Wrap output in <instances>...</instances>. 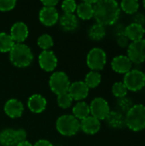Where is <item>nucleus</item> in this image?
<instances>
[{
	"mask_svg": "<svg viewBox=\"0 0 145 146\" xmlns=\"http://www.w3.org/2000/svg\"><path fill=\"white\" fill-rule=\"evenodd\" d=\"M73 115L78 120H83L90 115V106L84 101L78 102L73 108Z\"/></svg>",
	"mask_w": 145,
	"mask_h": 146,
	"instance_id": "nucleus-22",
	"label": "nucleus"
},
{
	"mask_svg": "<svg viewBox=\"0 0 145 146\" xmlns=\"http://www.w3.org/2000/svg\"><path fill=\"white\" fill-rule=\"evenodd\" d=\"M89 88L84 81L78 80L70 84L68 93L71 96L73 100L80 101L85 98L89 93Z\"/></svg>",
	"mask_w": 145,
	"mask_h": 146,
	"instance_id": "nucleus-11",
	"label": "nucleus"
},
{
	"mask_svg": "<svg viewBox=\"0 0 145 146\" xmlns=\"http://www.w3.org/2000/svg\"><path fill=\"white\" fill-rule=\"evenodd\" d=\"M88 34H89V37L92 40H96V41L101 40L102 38H104V36L106 34L105 27L101 24L96 23L90 27Z\"/></svg>",
	"mask_w": 145,
	"mask_h": 146,
	"instance_id": "nucleus-24",
	"label": "nucleus"
},
{
	"mask_svg": "<svg viewBox=\"0 0 145 146\" xmlns=\"http://www.w3.org/2000/svg\"><path fill=\"white\" fill-rule=\"evenodd\" d=\"M100 121L91 115L83 119L80 122V129L86 134H95L100 130Z\"/></svg>",
	"mask_w": 145,
	"mask_h": 146,
	"instance_id": "nucleus-16",
	"label": "nucleus"
},
{
	"mask_svg": "<svg viewBox=\"0 0 145 146\" xmlns=\"http://www.w3.org/2000/svg\"><path fill=\"white\" fill-rule=\"evenodd\" d=\"M14 45L15 42L9 34L4 32L0 33V52H9Z\"/></svg>",
	"mask_w": 145,
	"mask_h": 146,
	"instance_id": "nucleus-25",
	"label": "nucleus"
},
{
	"mask_svg": "<svg viewBox=\"0 0 145 146\" xmlns=\"http://www.w3.org/2000/svg\"><path fill=\"white\" fill-rule=\"evenodd\" d=\"M59 22L62 28L65 31H73L79 26V21L73 14H63L59 17Z\"/></svg>",
	"mask_w": 145,
	"mask_h": 146,
	"instance_id": "nucleus-21",
	"label": "nucleus"
},
{
	"mask_svg": "<svg viewBox=\"0 0 145 146\" xmlns=\"http://www.w3.org/2000/svg\"><path fill=\"white\" fill-rule=\"evenodd\" d=\"M144 75H145V74H144Z\"/></svg>",
	"mask_w": 145,
	"mask_h": 146,
	"instance_id": "nucleus-41",
	"label": "nucleus"
},
{
	"mask_svg": "<svg viewBox=\"0 0 145 146\" xmlns=\"http://www.w3.org/2000/svg\"><path fill=\"white\" fill-rule=\"evenodd\" d=\"M90 106V113L91 116L97 118V120H105L110 112V108L109 103L103 98H94Z\"/></svg>",
	"mask_w": 145,
	"mask_h": 146,
	"instance_id": "nucleus-9",
	"label": "nucleus"
},
{
	"mask_svg": "<svg viewBox=\"0 0 145 146\" xmlns=\"http://www.w3.org/2000/svg\"><path fill=\"white\" fill-rule=\"evenodd\" d=\"M133 22L139 24V25H144L145 22V16L144 14L142 13H135L134 14V17H133Z\"/></svg>",
	"mask_w": 145,
	"mask_h": 146,
	"instance_id": "nucleus-36",
	"label": "nucleus"
},
{
	"mask_svg": "<svg viewBox=\"0 0 145 146\" xmlns=\"http://www.w3.org/2000/svg\"><path fill=\"white\" fill-rule=\"evenodd\" d=\"M123 83L127 90L138 92L142 90L145 86V75L139 69H132L124 76Z\"/></svg>",
	"mask_w": 145,
	"mask_h": 146,
	"instance_id": "nucleus-6",
	"label": "nucleus"
},
{
	"mask_svg": "<svg viewBox=\"0 0 145 146\" xmlns=\"http://www.w3.org/2000/svg\"><path fill=\"white\" fill-rule=\"evenodd\" d=\"M105 120L108 125L113 128L121 129L126 127V117L121 112L110 111Z\"/></svg>",
	"mask_w": 145,
	"mask_h": 146,
	"instance_id": "nucleus-20",
	"label": "nucleus"
},
{
	"mask_svg": "<svg viewBox=\"0 0 145 146\" xmlns=\"http://www.w3.org/2000/svg\"><path fill=\"white\" fill-rule=\"evenodd\" d=\"M127 88L123 82H115L112 86V93L118 98H124L127 94Z\"/></svg>",
	"mask_w": 145,
	"mask_h": 146,
	"instance_id": "nucleus-29",
	"label": "nucleus"
},
{
	"mask_svg": "<svg viewBox=\"0 0 145 146\" xmlns=\"http://www.w3.org/2000/svg\"><path fill=\"white\" fill-rule=\"evenodd\" d=\"M126 126L133 132H139L145 129V106L134 104L126 113Z\"/></svg>",
	"mask_w": 145,
	"mask_h": 146,
	"instance_id": "nucleus-3",
	"label": "nucleus"
},
{
	"mask_svg": "<svg viewBox=\"0 0 145 146\" xmlns=\"http://www.w3.org/2000/svg\"><path fill=\"white\" fill-rule=\"evenodd\" d=\"M15 140L17 144L24 142L26 139V132L24 129L20 128V129L15 130Z\"/></svg>",
	"mask_w": 145,
	"mask_h": 146,
	"instance_id": "nucleus-34",
	"label": "nucleus"
},
{
	"mask_svg": "<svg viewBox=\"0 0 145 146\" xmlns=\"http://www.w3.org/2000/svg\"><path fill=\"white\" fill-rule=\"evenodd\" d=\"M29 31L27 26L22 21H17L14 23L10 28V36L14 42L16 44H21L28 37Z\"/></svg>",
	"mask_w": 145,
	"mask_h": 146,
	"instance_id": "nucleus-12",
	"label": "nucleus"
},
{
	"mask_svg": "<svg viewBox=\"0 0 145 146\" xmlns=\"http://www.w3.org/2000/svg\"><path fill=\"white\" fill-rule=\"evenodd\" d=\"M72 102H73V98L68 92H65L57 96V104L62 109L69 108L72 104Z\"/></svg>",
	"mask_w": 145,
	"mask_h": 146,
	"instance_id": "nucleus-30",
	"label": "nucleus"
},
{
	"mask_svg": "<svg viewBox=\"0 0 145 146\" xmlns=\"http://www.w3.org/2000/svg\"><path fill=\"white\" fill-rule=\"evenodd\" d=\"M117 43H118V45L121 46V48H126V47H128V45H129V39L123 33L119 35V37L117 38Z\"/></svg>",
	"mask_w": 145,
	"mask_h": 146,
	"instance_id": "nucleus-35",
	"label": "nucleus"
},
{
	"mask_svg": "<svg viewBox=\"0 0 145 146\" xmlns=\"http://www.w3.org/2000/svg\"><path fill=\"white\" fill-rule=\"evenodd\" d=\"M143 4H144V9H145V0L143 2Z\"/></svg>",
	"mask_w": 145,
	"mask_h": 146,
	"instance_id": "nucleus-40",
	"label": "nucleus"
},
{
	"mask_svg": "<svg viewBox=\"0 0 145 146\" xmlns=\"http://www.w3.org/2000/svg\"><path fill=\"white\" fill-rule=\"evenodd\" d=\"M59 20V14L56 8L43 7L39 11V21L45 26H53Z\"/></svg>",
	"mask_w": 145,
	"mask_h": 146,
	"instance_id": "nucleus-15",
	"label": "nucleus"
},
{
	"mask_svg": "<svg viewBox=\"0 0 145 146\" xmlns=\"http://www.w3.org/2000/svg\"><path fill=\"white\" fill-rule=\"evenodd\" d=\"M9 59L12 64L15 67L26 68L32 63L33 60V54L26 44L22 43L15 44L9 51Z\"/></svg>",
	"mask_w": 145,
	"mask_h": 146,
	"instance_id": "nucleus-2",
	"label": "nucleus"
},
{
	"mask_svg": "<svg viewBox=\"0 0 145 146\" xmlns=\"http://www.w3.org/2000/svg\"><path fill=\"white\" fill-rule=\"evenodd\" d=\"M117 104H118V107L123 111V112H128L131 108L133 106V104H132V101L128 98H118V102H117Z\"/></svg>",
	"mask_w": 145,
	"mask_h": 146,
	"instance_id": "nucleus-31",
	"label": "nucleus"
},
{
	"mask_svg": "<svg viewBox=\"0 0 145 146\" xmlns=\"http://www.w3.org/2000/svg\"><path fill=\"white\" fill-rule=\"evenodd\" d=\"M111 67L115 72L126 74L130 70H132V62L127 56L120 55L114 57V59L111 62Z\"/></svg>",
	"mask_w": 145,
	"mask_h": 146,
	"instance_id": "nucleus-13",
	"label": "nucleus"
},
{
	"mask_svg": "<svg viewBox=\"0 0 145 146\" xmlns=\"http://www.w3.org/2000/svg\"><path fill=\"white\" fill-rule=\"evenodd\" d=\"M107 62V55L105 51L101 48H93L91 49L86 57L87 66L92 71L102 70Z\"/></svg>",
	"mask_w": 145,
	"mask_h": 146,
	"instance_id": "nucleus-7",
	"label": "nucleus"
},
{
	"mask_svg": "<svg viewBox=\"0 0 145 146\" xmlns=\"http://www.w3.org/2000/svg\"><path fill=\"white\" fill-rule=\"evenodd\" d=\"M123 11L127 14H135L138 12L139 8V2L137 0H123L121 3V7Z\"/></svg>",
	"mask_w": 145,
	"mask_h": 146,
	"instance_id": "nucleus-27",
	"label": "nucleus"
},
{
	"mask_svg": "<svg viewBox=\"0 0 145 146\" xmlns=\"http://www.w3.org/2000/svg\"><path fill=\"white\" fill-rule=\"evenodd\" d=\"M124 33L129 40H132V42L138 41L143 39L145 33V29L144 26L132 22L125 28Z\"/></svg>",
	"mask_w": 145,
	"mask_h": 146,
	"instance_id": "nucleus-17",
	"label": "nucleus"
},
{
	"mask_svg": "<svg viewBox=\"0 0 145 146\" xmlns=\"http://www.w3.org/2000/svg\"><path fill=\"white\" fill-rule=\"evenodd\" d=\"M93 17L97 23L103 26L115 24L119 19L121 8L119 3L115 0H100L93 5Z\"/></svg>",
	"mask_w": 145,
	"mask_h": 146,
	"instance_id": "nucleus-1",
	"label": "nucleus"
},
{
	"mask_svg": "<svg viewBox=\"0 0 145 146\" xmlns=\"http://www.w3.org/2000/svg\"><path fill=\"white\" fill-rule=\"evenodd\" d=\"M38 63L40 68L46 71H53L57 66V58L51 50H43L38 56Z\"/></svg>",
	"mask_w": 145,
	"mask_h": 146,
	"instance_id": "nucleus-10",
	"label": "nucleus"
},
{
	"mask_svg": "<svg viewBox=\"0 0 145 146\" xmlns=\"http://www.w3.org/2000/svg\"><path fill=\"white\" fill-rule=\"evenodd\" d=\"M0 145L3 146H15L17 145L14 129L6 128L0 133Z\"/></svg>",
	"mask_w": 145,
	"mask_h": 146,
	"instance_id": "nucleus-23",
	"label": "nucleus"
},
{
	"mask_svg": "<svg viewBox=\"0 0 145 146\" xmlns=\"http://www.w3.org/2000/svg\"><path fill=\"white\" fill-rule=\"evenodd\" d=\"M127 56L132 63H142L145 61V39L131 42L127 47Z\"/></svg>",
	"mask_w": 145,
	"mask_h": 146,
	"instance_id": "nucleus-8",
	"label": "nucleus"
},
{
	"mask_svg": "<svg viewBox=\"0 0 145 146\" xmlns=\"http://www.w3.org/2000/svg\"><path fill=\"white\" fill-rule=\"evenodd\" d=\"M70 84L68 75L62 71L53 73L49 80V85L51 91L57 96L68 92Z\"/></svg>",
	"mask_w": 145,
	"mask_h": 146,
	"instance_id": "nucleus-5",
	"label": "nucleus"
},
{
	"mask_svg": "<svg viewBox=\"0 0 145 146\" xmlns=\"http://www.w3.org/2000/svg\"><path fill=\"white\" fill-rule=\"evenodd\" d=\"M97 1H84L77 5V15L83 20H90L93 17L94 9L93 4H95Z\"/></svg>",
	"mask_w": 145,
	"mask_h": 146,
	"instance_id": "nucleus-19",
	"label": "nucleus"
},
{
	"mask_svg": "<svg viewBox=\"0 0 145 146\" xmlns=\"http://www.w3.org/2000/svg\"><path fill=\"white\" fill-rule=\"evenodd\" d=\"M4 112L10 118H19L24 111L22 103L15 98L8 100L4 104Z\"/></svg>",
	"mask_w": 145,
	"mask_h": 146,
	"instance_id": "nucleus-14",
	"label": "nucleus"
},
{
	"mask_svg": "<svg viewBox=\"0 0 145 146\" xmlns=\"http://www.w3.org/2000/svg\"><path fill=\"white\" fill-rule=\"evenodd\" d=\"M44 7H50V8H55V6L58 3L57 0H43L41 1Z\"/></svg>",
	"mask_w": 145,
	"mask_h": 146,
	"instance_id": "nucleus-37",
	"label": "nucleus"
},
{
	"mask_svg": "<svg viewBox=\"0 0 145 146\" xmlns=\"http://www.w3.org/2000/svg\"><path fill=\"white\" fill-rule=\"evenodd\" d=\"M53 38L50 35L44 33L38 38V45L44 50H49L53 46Z\"/></svg>",
	"mask_w": 145,
	"mask_h": 146,
	"instance_id": "nucleus-28",
	"label": "nucleus"
},
{
	"mask_svg": "<svg viewBox=\"0 0 145 146\" xmlns=\"http://www.w3.org/2000/svg\"><path fill=\"white\" fill-rule=\"evenodd\" d=\"M56 127L62 135L73 136L80 129V122L72 115H63L57 119Z\"/></svg>",
	"mask_w": 145,
	"mask_h": 146,
	"instance_id": "nucleus-4",
	"label": "nucleus"
},
{
	"mask_svg": "<svg viewBox=\"0 0 145 146\" xmlns=\"http://www.w3.org/2000/svg\"><path fill=\"white\" fill-rule=\"evenodd\" d=\"M16 2L15 0H0V10L9 11L15 8Z\"/></svg>",
	"mask_w": 145,
	"mask_h": 146,
	"instance_id": "nucleus-33",
	"label": "nucleus"
},
{
	"mask_svg": "<svg viewBox=\"0 0 145 146\" xmlns=\"http://www.w3.org/2000/svg\"><path fill=\"white\" fill-rule=\"evenodd\" d=\"M16 146H33L30 142H28V141H24V142H21V143H19V144H17V145Z\"/></svg>",
	"mask_w": 145,
	"mask_h": 146,
	"instance_id": "nucleus-39",
	"label": "nucleus"
},
{
	"mask_svg": "<svg viewBox=\"0 0 145 146\" xmlns=\"http://www.w3.org/2000/svg\"><path fill=\"white\" fill-rule=\"evenodd\" d=\"M33 146H53V145L46 139H40L38 142H36Z\"/></svg>",
	"mask_w": 145,
	"mask_h": 146,
	"instance_id": "nucleus-38",
	"label": "nucleus"
},
{
	"mask_svg": "<svg viewBox=\"0 0 145 146\" xmlns=\"http://www.w3.org/2000/svg\"><path fill=\"white\" fill-rule=\"evenodd\" d=\"M61 7L65 14H73L77 9V3L73 0H65L62 2Z\"/></svg>",
	"mask_w": 145,
	"mask_h": 146,
	"instance_id": "nucleus-32",
	"label": "nucleus"
},
{
	"mask_svg": "<svg viewBox=\"0 0 145 146\" xmlns=\"http://www.w3.org/2000/svg\"><path fill=\"white\" fill-rule=\"evenodd\" d=\"M46 99L40 94H33L27 100L28 109L33 113H41L46 108Z\"/></svg>",
	"mask_w": 145,
	"mask_h": 146,
	"instance_id": "nucleus-18",
	"label": "nucleus"
},
{
	"mask_svg": "<svg viewBox=\"0 0 145 146\" xmlns=\"http://www.w3.org/2000/svg\"><path fill=\"white\" fill-rule=\"evenodd\" d=\"M101 74L97 71H91L89 72L85 79V83L88 86V88H95L101 83Z\"/></svg>",
	"mask_w": 145,
	"mask_h": 146,
	"instance_id": "nucleus-26",
	"label": "nucleus"
}]
</instances>
